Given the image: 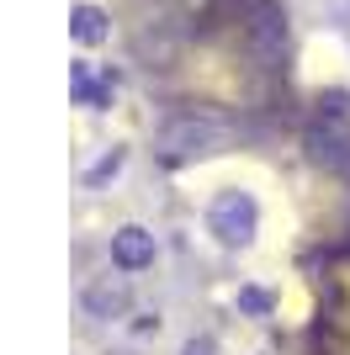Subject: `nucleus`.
<instances>
[{
	"label": "nucleus",
	"instance_id": "6e6552de",
	"mask_svg": "<svg viewBox=\"0 0 350 355\" xmlns=\"http://www.w3.org/2000/svg\"><path fill=\"white\" fill-rule=\"evenodd\" d=\"M74 96H80L85 106H101V101H106V90L96 85V80H90V69H85V64H74Z\"/></svg>",
	"mask_w": 350,
	"mask_h": 355
},
{
	"label": "nucleus",
	"instance_id": "f03ea898",
	"mask_svg": "<svg viewBox=\"0 0 350 355\" xmlns=\"http://www.w3.org/2000/svg\"><path fill=\"white\" fill-rule=\"evenodd\" d=\"M255 223H260V212H255V196L249 191H223L218 202H212V234H218L223 244H249V239H255Z\"/></svg>",
	"mask_w": 350,
	"mask_h": 355
},
{
	"label": "nucleus",
	"instance_id": "9d476101",
	"mask_svg": "<svg viewBox=\"0 0 350 355\" xmlns=\"http://www.w3.org/2000/svg\"><path fill=\"white\" fill-rule=\"evenodd\" d=\"M186 355H212V345H207V340H191V345H186Z\"/></svg>",
	"mask_w": 350,
	"mask_h": 355
},
{
	"label": "nucleus",
	"instance_id": "39448f33",
	"mask_svg": "<svg viewBox=\"0 0 350 355\" xmlns=\"http://www.w3.org/2000/svg\"><path fill=\"white\" fill-rule=\"evenodd\" d=\"M112 266L117 270H144V266H154V234L138 228V223L117 228V234H112Z\"/></svg>",
	"mask_w": 350,
	"mask_h": 355
},
{
	"label": "nucleus",
	"instance_id": "423d86ee",
	"mask_svg": "<svg viewBox=\"0 0 350 355\" xmlns=\"http://www.w3.org/2000/svg\"><path fill=\"white\" fill-rule=\"evenodd\" d=\"M85 308L101 313V318H112V313L128 308V286H122V282H96V286H85Z\"/></svg>",
	"mask_w": 350,
	"mask_h": 355
},
{
	"label": "nucleus",
	"instance_id": "20e7f679",
	"mask_svg": "<svg viewBox=\"0 0 350 355\" xmlns=\"http://www.w3.org/2000/svg\"><path fill=\"white\" fill-rule=\"evenodd\" d=\"M249 43H255V53L265 64H281V53H287V16L276 6H260L255 21H249Z\"/></svg>",
	"mask_w": 350,
	"mask_h": 355
},
{
	"label": "nucleus",
	"instance_id": "1a4fd4ad",
	"mask_svg": "<svg viewBox=\"0 0 350 355\" xmlns=\"http://www.w3.org/2000/svg\"><path fill=\"white\" fill-rule=\"evenodd\" d=\"M117 164H122V154H106V159L96 164V170H90V180H106V175H112V170H117Z\"/></svg>",
	"mask_w": 350,
	"mask_h": 355
},
{
	"label": "nucleus",
	"instance_id": "9b49d317",
	"mask_svg": "<svg viewBox=\"0 0 350 355\" xmlns=\"http://www.w3.org/2000/svg\"><path fill=\"white\" fill-rule=\"evenodd\" d=\"M186 6H191V11H197V6H207V0H186Z\"/></svg>",
	"mask_w": 350,
	"mask_h": 355
},
{
	"label": "nucleus",
	"instance_id": "f257e3e1",
	"mask_svg": "<svg viewBox=\"0 0 350 355\" xmlns=\"http://www.w3.org/2000/svg\"><path fill=\"white\" fill-rule=\"evenodd\" d=\"M154 148H160L165 159H197V154H212V148H223V122L207 117V112H175V117L160 128Z\"/></svg>",
	"mask_w": 350,
	"mask_h": 355
},
{
	"label": "nucleus",
	"instance_id": "7ed1b4c3",
	"mask_svg": "<svg viewBox=\"0 0 350 355\" xmlns=\"http://www.w3.org/2000/svg\"><path fill=\"white\" fill-rule=\"evenodd\" d=\"M308 148H313V159H324L329 170H345L350 175V128H345V117H340V106L329 112V122H313L308 128Z\"/></svg>",
	"mask_w": 350,
	"mask_h": 355
},
{
	"label": "nucleus",
	"instance_id": "0eeeda50",
	"mask_svg": "<svg viewBox=\"0 0 350 355\" xmlns=\"http://www.w3.org/2000/svg\"><path fill=\"white\" fill-rule=\"evenodd\" d=\"M74 37H80V43H101L106 37V16L96 11V6H74Z\"/></svg>",
	"mask_w": 350,
	"mask_h": 355
}]
</instances>
